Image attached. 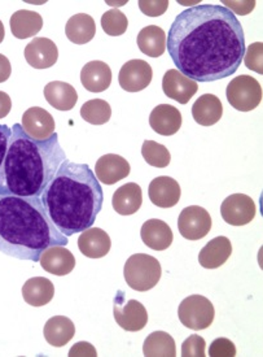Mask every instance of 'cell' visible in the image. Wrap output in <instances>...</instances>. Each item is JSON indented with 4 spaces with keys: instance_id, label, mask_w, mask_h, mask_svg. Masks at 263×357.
<instances>
[{
    "instance_id": "6da1fadb",
    "label": "cell",
    "mask_w": 263,
    "mask_h": 357,
    "mask_svg": "<svg viewBox=\"0 0 263 357\" xmlns=\"http://www.w3.org/2000/svg\"><path fill=\"white\" fill-rule=\"evenodd\" d=\"M166 47L179 72L195 82L235 75L246 50L240 21L219 4H198L180 12L170 26Z\"/></svg>"
},
{
    "instance_id": "7a4b0ae2",
    "label": "cell",
    "mask_w": 263,
    "mask_h": 357,
    "mask_svg": "<svg viewBox=\"0 0 263 357\" xmlns=\"http://www.w3.org/2000/svg\"><path fill=\"white\" fill-rule=\"evenodd\" d=\"M40 200L58 231L70 236L93 227L103 209V188L87 164L66 159Z\"/></svg>"
},
{
    "instance_id": "3957f363",
    "label": "cell",
    "mask_w": 263,
    "mask_h": 357,
    "mask_svg": "<svg viewBox=\"0 0 263 357\" xmlns=\"http://www.w3.org/2000/svg\"><path fill=\"white\" fill-rule=\"evenodd\" d=\"M64 160L56 132L48 141H34L21 123H15L0 168V195L40 197Z\"/></svg>"
},
{
    "instance_id": "277c9868",
    "label": "cell",
    "mask_w": 263,
    "mask_h": 357,
    "mask_svg": "<svg viewBox=\"0 0 263 357\" xmlns=\"http://www.w3.org/2000/svg\"><path fill=\"white\" fill-rule=\"evenodd\" d=\"M67 243V236L54 225L40 197L0 195L1 254L37 263L48 247Z\"/></svg>"
},
{
    "instance_id": "5b68a950",
    "label": "cell",
    "mask_w": 263,
    "mask_h": 357,
    "mask_svg": "<svg viewBox=\"0 0 263 357\" xmlns=\"http://www.w3.org/2000/svg\"><path fill=\"white\" fill-rule=\"evenodd\" d=\"M162 269L156 257L147 254H135L127 259L123 268L125 281L132 290L145 292L160 282Z\"/></svg>"
},
{
    "instance_id": "8992f818",
    "label": "cell",
    "mask_w": 263,
    "mask_h": 357,
    "mask_svg": "<svg viewBox=\"0 0 263 357\" xmlns=\"http://www.w3.org/2000/svg\"><path fill=\"white\" fill-rule=\"evenodd\" d=\"M225 96L236 111L250 112L262 102V86L250 75H239L227 85Z\"/></svg>"
},
{
    "instance_id": "52a82bcc",
    "label": "cell",
    "mask_w": 263,
    "mask_h": 357,
    "mask_svg": "<svg viewBox=\"0 0 263 357\" xmlns=\"http://www.w3.org/2000/svg\"><path fill=\"white\" fill-rule=\"evenodd\" d=\"M178 317L188 329L205 330L213 324L216 310L213 303L205 296L191 295L180 303Z\"/></svg>"
},
{
    "instance_id": "ba28073f",
    "label": "cell",
    "mask_w": 263,
    "mask_h": 357,
    "mask_svg": "<svg viewBox=\"0 0 263 357\" xmlns=\"http://www.w3.org/2000/svg\"><path fill=\"white\" fill-rule=\"evenodd\" d=\"M113 316L120 328L126 331H141L148 322V313L141 301L130 299L123 303V292L118 291L114 298Z\"/></svg>"
},
{
    "instance_id": "9c48e42d",
    "label": "cell",
    "mask_w": 263,
    "mask_h": 357,
    "mask_svg": "<svg viewBox=\"0 0 263 357\" xmlns=\"http://www.w3.org/2000/svg\"><path fill=\"white\" fill-rule=\"evenodd\" d=\"M179 233L188 241H200L212 230V217L205 208H184L178 218Z\"/></svg>"
},
{
    "instance_id": "30bf717a",
    "label": "cell",
    "mask_w": 263,
    "mask_h": 357,
    "mask_svg": "<svg viewBox=\"0 0 263 357\" xmlns=\"http://www.w3.org/2000/svg\"><path fill=\"white\" fill-rule=\"evenodd\" d=\"M255 212L257 208L253 199L245 194H232L225 197L221 206L223 220L232 226L248 225L253 221Z\"/></svg>"
},
{
    "instance_id": "8fae6325",
    "label": "cell",
    "mask_w": 263,
    "mask_h": 357,
    "mask_svg": "<svg viewBox=\"0 0 263 357\" xmlns=\"http://www.w3.org/2000/svg\"><path fill=\"white\" fill-rule=\"evenodd\" d=\"M21 126L30 138L43 142L48 141L55 134L56 123L48 111L40 107H31L22 114Z\"/></svg>"
},
{
    "instance_id": "7c38bea8",
    "label": "cell",
    "mask_w": 263,
    "mask_h": 357,
    "mask_svg": "<svg viewBox=\"0 0 263 357\" xmlns=\"http://www.w3.org/2000/svg\"><path fill=\"white\" fill-rule=\"evenodd\" d=\"M152 77V66L144 60L134 59L123 64L118 75V82L125 91L139 93L150 85Z\"/></svg>"
},
{
    "instance_id": "4fadbf2b",
    "label": "cell",
    "mask_w": 263,
    "mask_h": 357,
    "mask_svg": "<svg viewBox=\"0 0 263 357\" xmlns=\"http://www.w3.org/2000/svg\"><path fill=\"white\" fill-rule=\"evenodd\" d=\"M162 90L170 99L187 104L198 93V84L182 75L178 69H170L162 78Z\"/></svg>"
},
{
    "instance_id": "5bb4252c",
    "label": "cell",
    "mask_w": 263,
    "mask_h": 357,
    "mask_svg": "<svg viewBox=\"0 0 263 357\" xmlns=\"http://www.w3.org/2000/svg\"><path fill=\"white\" fill-rule=\"evenodd\" d=\"M24 54L29 66L35 69H48L55 66L58 59L56 43L48 38H34Z\"/></svg>"
},
{
    "instance_id": "9a60e30c",
    "label": "cell",
    "mask_w": 263,
    "mask_h": 357,
    "mask_svg": "<svg viewBox=\"0 0 263 357\" xmlns=\"http://www.w3.org/2000/svg\"><path fill=\"white\" fill-rule=\"evenodd\" d=\"M180 194L182 190L178 182L168 176H161L153 179L148 188L150 202L156 207L164 209L175 207L180 200Z\"/></svg>"
},
{
    "instance_id": "2e32d148",
    "label": "cell",
    "mask_w": 263,
    "mask_h": 357,
    "mask_svg": "<svg viewBox=\"0 0 263 357\" xmlns=\"http://www.w3.org/2000/svg\"><path fill=\"white\" fill-rule=\"evenodd\" d=\"M132 167L129 161L115 153L104 155L95 165L96 178L105 185H114L130 174Z\"/></svg>"
},
{
    "instance_id": "e0dca14e",
    "label": "cell",
    "mask_w": 263,
    "mask_h": 357,
    "mask_svg": "<svg viewBox=\"0 0 263 357\" xmlns=\"http://www.w3.org/2000/svg\"><path fill=\"white\" fill-rule=\"evenodd\" d=\"M39 263L46 272L61 277L73 272L75 257L65 245H52L40 255Z\"/></svg>"
},
{
    "instance_id": "ac0fdd59",
    "label": "cell",
    "mask_w": 263,
    "mask_h": 357,
    "mask_svg": "<svg viewBox=\"0 0 263 357\" xmlns=\"http://www.w3.org/2000/svg\"><path fill=\"white\" fill-rule=\"evenodd\" d=\"M111 247V236L100 227H90L78 238L79 251L90 259H102L109 254Z\"/></svg>"
},
{
    "instance_id": "d6986e66",
    "label": "cell",
    "mask_w": 263,
    "mask_h": 357,
    "mask_svg": "<svg viewBox=\"0 0 263 357\" xmlns=\"http://www.w3.org/2000/svg\"><path fill=\"white\" fill-rule=\"evenodd\" d=\"M150 125L160 135H174L182 128V113L177 107L160 104L150 112Z\"/></svg>"
},
{
    "instance_id": "ffe728a7",
    "label": "cell",
    "mask_w": 263,
    "mask_h": 357,
    "mask_svg": "<svg viewBox=\"0 0 263 357\" xmlns=\"http://www.w3.org/2000/svg\"><path fill=\"white\" fill-rule=\"evenodd\" d=\"M81 82L90 93H103L112 84V70L106 63L95 60L81 70Z\"/></svg>"
},
{
    "instance_id": "44dd1931",
    "label": "cell",
    "mask_w": 263,
    "mask_h": 357,
    "mask_svg": "<svg viewBox=\"0 0 263 357\" xmlns=\"http://www.w3.org/2000/svg\"><path fill=\"white\" fill-rule=\"evenodd\" d=\"M141 236L143 243L154 251L168 250L174 239L171 227L157 218H152L143 224Z\"/></svg>"
},
{
    "instance_id": "7402d4cb",
    "label": "cell",
    "mask_w": 263,
    "mask_h": 357,
    "mask_svg": "<svg viewBox=\"0 0 263 357\" xmlns=\"http://www.w3.org/2000/svg\"><path fill=\"white\" fill-rule=\"evenodd\" d=\"M232 254V245L227 236L212 239L198 254V263L205 269H216L227 263Z\"/></svg>"
},
{
    "instance_id": "603a6c76",
    "label": "cell",
    "mask_w": 263,
    "mask_h": 357,
    "mask_svg": "<svg viewBox=\"0 0 263 357\" xmlns=\"http://www.w3.org/2000/svg\"><path fill=\"white\" fill-rule=\"evenodd\" d=\"M141 204L143 192L141 186L135 182L123 185L113 194V208L121 216H130L136 213L141 209Z\"/></svg>"
},
{
    "instance_id": "cb8c5ba5",
    "label": "cell",
    "mask_w": 263,
    "mask_h": 357,
    "mask_svg": "<svg viewBox=\"0 0 263 357\" xmlns=\"http://www.w3.org/2000/svg\"><path fill=\"white\" fill-rule=\"evenodd\" d=\"M223 116V105L219 98L213 94L200 96L192 107V117L201 126H213Z\"/></svg>"
},
{
    "instance_id": "d4e9b609",
    "label": "cell",
    "mask_w": 263,
    "mask_h": 357,
    "mask_svg": "<svg viewBox=\"0 0 263 357\" xmlns=\"http://www.w3.org/2000/svg\"><path fill=\"white\" fill-rule=\"evenodd\" d=\"M12 36L17 39H28L37 36L43 28L42 16L34 10H19L10 20Z\"/></svg>"
},
{
    "instance_id": "484cf974",
    "label": "cell",
    "mask_w": 263,
    "mask_h": 357,
    "mask_svg": "<svg viewBox=\"0 0 263 357\" xmlns=\"http://www.w3.org/2000/svg\"><path fill=\"white\" fill-rule=\"evenodd\" d=\"M55 286L48 278L33 277L22 286V298L31 307H43L54 299Z\"/></svg>"
},
{
    "instance_id": "4316f807",
    "label": "cell",
    "mask_w": 263,
    "mask_h": 357,
    "mask_svg": "<svg viewBox=\"0 0 263 357\" xmlns=\"http://www.w3.org/2000/svg\"><path fill=\"white\" fill-rule=\"evenodd\" d=\"M45 338L54 347H64L75 335L73 321L65 316H54L45 325Z\"/></svg>"
},
{
    "instance_id": "83f0119b",
    "label": "cell",
    "mask_w": 263,
    "mask_h": 357,
    "mask_svg": "<svg viewBox=\"0 0 263 357\" xmlns=\"http://www.w3.org/2000/svg\"><path fill=\"white\" fill-rule=\"evenodd\" d=\"M45 98L57 111H70L78 102L74 87L63 81L49 82L45 87Z\"/></svg>"
},
{
    "instance_id": "f1b7e54d",
    "label": "cell",
    "mask_w": 263,
    "mask_h": 357,
    "mask_svg": "<svg viewBox=\"0 0 263 357\" xmlns=\"http://www.w3.org/2000/svg\"><path fill=\"white\" fill-rule=\"evenodd\" d=\"M65 34L72 43L86 45L91 42L96 34L95 20L87 13H77L67 20Z\"/></svg>"
},
{
    "instance_id": "f546056e",
    "label": "cell",
    "mask_w": 263,
    "mask_h": 357,
    "mask_svg": "<svg viewBox=\"0 0 263 357\" xmlns=\"http://www.w3.org/2000/svg\"><path fill=\"white\" fill-rule=\"evenodd\" d=\"M138 47L147 56L160 57L166 51V33L157 25L141 29L138 34Z\"/></svg>"
},
{
    "instance_id": "4dcf8cb0",
    "label": "cell",
    "mask_w": 263,
    "mask_h": 357,
    "mask_svg": "<svg viewBox=\"0 0 263 357\" xmlns=\"http://www.w3.org/2000/svg\"><path fill=\"white\" fill-rule=\"evenodd\" d=\"M144 356H177V347L174 338L165 331H154L144 340Z\"/></svg>"
},
{
    "instance_id": "1f68e13d",
    "label": "cell",
    "mask_w": 263,
    "mask_h": 357,
    "mask_svg": "<svg viewBox=\"0 0 263 357\" xmlns=\"http://www.w3.org/2000/svg\"><path fill=\"white\" fill-rule=\"evenodd\" d=\"M81 117L91 125H104L112 117V108L103 99H93L81 107Z\"/></svg>"
},
{
    "instance_id": "d6a6232c",
    "label": "cell",
    "mask_w": 263,
    "mask_h": 357,
    "mask_svg": "<svg viewBox=\"0 0 263 357\" xmlns=\"http://www.w3.org/2000/svg\"><path fill=\"white\" fill-rule=\"evenodd\" d=\"M141 155L145 162L154 168H166L171 161L169 150L154 141H144Z\"/></svg>"
},
{
    "instance_id": "836d02e7",
    "label": "cell",
    "mask_w": 263,
    "mask_h": 357,
    "mask_svg": "<svg viewBox=\"0 0 263 357\" xmlns=\"http://www.w3.org/2000/svg\"><path fill=\"white\" fill-rule=\"evenodd\" d=\"M129 26V20L126 15L117 8L106 10L102 16V28L105 34L111 37H120L126 33Z\"/></svg>"
},
{
    "instance_id": "e575fe53",
    "label": "cell",
    "mask_w": 263,
    "mask_h": 357,
    "mask_svg": "<svg viewBox=\"0 0 263 357\" xmlns=\"http://www.w3.org/2000/svg\"><path fill=\"white\" fill-rule=\"evenodd\" d=\"M262 52H263V43L262 42H257L250 45L249 47L245 50L244 60L245 66L248 69L254 70L260 75L263 73L262 68Z\"/></svg>"
},
{
    "instance_id": "d590c367",
    "label": "cell",
    "mask_w": 263,
    "mask_h": 357,
    "mask_svg": "<svg viewBox=\"0 0 263 357\" xmlns=\"http://www.w3.org/2000/svg\"><path fill=\"white\" fill-rule=\"evenodd\" d=\"M205 348H207V342L202 337L198 334H192L188 337L182 346V356H200L205 357Z\"/></svg>"
},
{
    "instance_id": "8d00e7d4",
    "label": "cell",
    "mask_w": 263,
    "mask_h": 357,
    "mask_svg": "<svg viewBox=\"0 0 263 357\" xmlns=\"http://www.w3.org/2000/svg\"><path fill=\"white\" fill-rule=\"evenodd\" d=\"M210 356H236L235 344L225 338H218L210 344Z\"/></svg>"
},
{
    "instance_id": "74e56055",
    "label": "cell",
    "mask_w": 263,
    "mask_h": 357,
    "mask_svg": "<svg viewBox=\"0 0 263 357\" xmlns=\"http://www.w3.org/2000/svg\"><path fill=\"white\" fill-rule=\"evenodd\" d=\"M139 3V8L145 16L150 17H157V16H162L168 7H169V1L168 0H162V1H144L141 0Z\"/></svg>"
},
{
    "instance_id": "f35d334b",
    "label": "cell",
    "mask_w": 263,
    "mask_h": 357,
    "mask_svg": "<svg viewBox=\"0 0 263 357\" xmlns=\"http://www.w3.org/2000/svg\"><path fill=\"white\" fill-rule=\"evenodd\" d=\"M69 356H97L96 349L88 342H78L69 351Z\"/></svg>"
},
{
    "instance_id": "ab89813d",
    "label": "cell",
    "mask_w": 263,
    "mask_h": 357,
    "mask_svg": "<svg viewBox=\"0 0 263 357\" xmlns=\"http://www.w3.org/2000/svg\"><path fill=\"white\" fill-rule=\"evenodd\" d=\"M10 134H12V129L8 128L7 125H1L0 123V168H1V165L4 162L7 151H8Z\"/></svg>"
},
{
    "instance_id": "60d3db41",
    "label": "cell",
    "mask_w": 263,
    "mask_h": 357,
    "mask_svg": "<svg viewBox=\"0 0 263 357\" xmlns=\"http://www.w3.org/2000/svg\"><path fill=\"white\" fill-rule=\"evenodd\" d=\"M223 3H225V8H228V10L232 8L239 15H241V16L248 15L255 7V1H241L243 4H237L236 1H223Z\"/></svg>"
},
{
    "instance_id": "b9f144b4",
    "label": "cell",
    "mask_w": 263,
    "mask_h": 357,
    "mask_svg": "<svg viewBox=\"0 0 263 357\" xmlns=\"http://www.w3.org/2000/svg\"><path fill=\"white\" fill-rule=\"evenodd\" d=\"M10 73H12V66H10V60L0 54V84L6 82L10 78Z\"/></svg>"
},
{
    "instance_id": "7bdbcfd3",
    "label": "cell",
    "mask_w": 263,
    "mask_h": 357,
    "mask_svg": "<svg viewBox=\"0 0 263 357\" xmlns=\"http://www.w3.org/2000/svg\"><path fill=\"white\" fill-rule=\"evenodd\" d=\"M10 109H12V100L10 95L4 91H0V119L7 117Z\"/></svg>"
},
{
    "instance_id": "ee69618b",
    "label": "cell",
    "mask_w": 263,
    "mask_h": 357,
    "mask_svg": "<svg viewBox=\"0 0 263 357\" xmlns=\"http://www.w3.org/2000/svg\"><path fill=\"white\" fill-rule=\"evenodd\" d=\"M4 37H6V29H4V25H3L1 20H0V43L4 40Z\"/></svg>"
}]
</instances>
